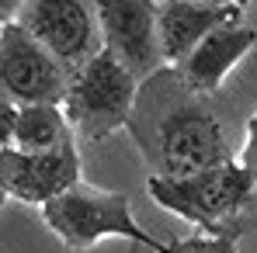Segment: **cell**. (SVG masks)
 Listing matches in <instances>:
<instances>
[{
	"label": "cell",
	"mask_w": 257,
	"mask_h": 253,
	"mask_svg": "<svg viewBox=\"0 0 257 253\" xmlns=\"http://www.w3.org/2000/svg\"><path fill=\"white\" fill-rule=\"evenodd\" d=\"M73 139V128L66 122L63 104H21L18 125H14V146L18 149H52L59 142Z\"/></svg>",
	"instance_id": "11"
},
{
	"label": "cell",
	"mask_w": 257,
	"mask_h": 253,
	"mask_svg": "<svg viewBox=\"0 0 257 253\" xmlns=\"http://www.w3.org/2000/svg\"><path fill=\"white\" fill-rule=\"evenodd\" d=\"M243 21V7L229 0H164L160 4V52L164 66H177L209 32Z\"/></svg>",
	"instance_id": "9"
},
{
	"label": "cell",
	"mask_w": 257,
	"mask_h": 253,
	"mask_svg": "<svg viewBox=\"0 0 257 253\" xmlns=\"http://www.w3.org/2000/svg\"><path fill=\"white\" fill-rule=\"evenodd\" d=\"M229 4H236V7H247V4H250V0H229Z\"/></svg>",
	"instance_id": "16"
},
{
	"label": "cell",
	"mask_w": 257,
	"mask_h": 253,
	"mask_svg": "<svg viewBox=\"0 0 257 253\" xmlns=\"http://www.w3.org/2000/svg\"><path fill=\"white\" fill-rule=\"evenodd\" d=\"M94 18H97L101 45L125 63L139 84L157 70H164L157 0H94Z\"/></svg>",
	"instance_id": "6"
},
{
	"label": "cell",
	"mask_w": 257,
	"mask_h": 253,
	"mask_svg": "<svg viewBox=\"0 0 257 253\" xmlns=\"http://www.w3.org/2000/svg\"><path fill=\"white\" fill-rule=\"evenodd\" d=\"M139 80L122 59H115L104 45L87 59L80 73L70 77L63 111L77 142H101L111 132H122L132 122Z\"/></svg>",
	"instance_id": "4"
},
{
	"label": "cell",
	"mask_w": 257,
	"mask_h": 253,
	"mask_svg": "<svg viewBox=\"0 0 257 253\" xmlns=\"http://www.w3.org/2000/svg\"><path fill=\"white\" fill-rule=\"evenodd\" d=\"M25 4H28V0H0V25L18 21V18H21V11H25Z\"/></svg>",
	"instance_id": "15"
},
{
	"label": "cell",
	"mask_w": 257,
	"mask_h": 253,
	"mask_svg": "<svg viewBox=\"0 0 257 253\" xmlns=\"http://www.w3.org/2000/svg\"><path fill=\"white\" fill-rule=\"evenodd\" d=\"M254 45H257L254 28L243 25V21H233V25H222V28L209 32L202 42L188 52V59L177 63L174 70H177V77L184 80L188 90H195L198 97H205V94H215L222 87V80L233 73V66Z\"/></svg>",
	"instance_id": "10"
},
{
	"label": "cell",
	"mask_w": 257,
	"mask_h": 253,
	"mask_svg": "<svg viewBox=\"0 0 257 253\" xmlns=\"http://www.w3.org/2000/svg\"><path fill=\"white\" fill-rule=\"evenodd\" d=\"M4 201H7V194H4V187H0V208H4Z\"/></svg>",
	"instance_id": "17"
},
{
	"label": "cell",
	"mask_w": 257,
	"mask_h": 253,
	"mask_svg": "<svg viewBox=\"0 0 257 253\" xmlns=\"http://www.w3.org/2000/svg\"><path fill=\"white\" fill-rule=\"evenodd\" d=\"M164 253H236V239H222V236H191V239H167Z\"/></svg>",
	"instance_id": "12"
},
{
	"label": "cell",
	"mask_w": 257,
	"mask_h": 253,
	"mask_svg": "<svg viewBox=\"0 0 257 253\" xmlns=\"http://www.w3.org/2000/svg\"><path fill=\"white\" fill-rule=\"evenodd\" d=\"M80 149L77 135L52 146V149H0V187L7 198H18L25 205H49L73 184H80Z\"/></svg>",
	"instance_id": "7"
},
{
	"label": "cell",
	"mask_w": 257,
	"mask_h": 253,
	"mask_svg": "<svg viewBox=\"0 0 257 253\" xmlns=\"http://www.w3.org/2000/svg\"><path fill=\"white\" fill-rule=\"evenodd\" d=\"M254 177L240 167V160H226L188 177H146V191L160 208L198 225L202 236L222 239H236L243 232V211L254 198Z\"/></svg>",
	"instance_id": "2"
},
{
	"label": "cell",
	"mask_w": 257,
	"mask_h": 253,
	"mask_svg": "<svg viewBox=\"0 0 257 253\" xmlns=\"http://www.w3.org/2000/svg\"><path fill=\"white\" fill-rule=\"evenodd\" d=\"M240 167L254 177L257 184V104L247 118V128H243V149H240Z\"/></svg>",
	"instance_id": "13"
},
{
	"label": "cell",
	"mask_w": 257,
	"mask_h": 253,
	"mask_svg": "<svg viewBox=\"0 0 257 253\" xmlns=\"http://www.w3.org/2000/svg\"><path fill=\"white\" fill-rule=\"evenodd\" d=\"M18 21L59 59L70 77L80 73L101 49L94 7H87L84 0H28Z\"/></svg>",
	"instance_id": "8"
},
{
	"label": "cell",
	"mask_w": 257,
	"mask_h": 253,
	"mask_svg": "<svg viewBox=\"0 0 257 253\" xmlns=\"http://www.w3.org/2000/svg\"><path fill=\"white\" fill-rule=\"evenodd\" d=\"M70 73L21 21L0 25V97L11 104H63Z\"/></svg>",
	"instance_id": "5"
},
{
	"label": "cell",
	"mask_w": 257,
	"mask_h": 253,
	"mask_svg": "<svg viewBox=\"0 0 257 253\" xmlns=\"http://www.w3.org/2000/svg\"><path fill=\"white\" fill-rule=\"evenodd\" d=\"M128 132L157 177H188L233 160L219 118L184 87L174 66L157 70L139 84Z\"/></svg>",
	"instance_id": "1"
},
{
	"label": "cell",
	"mask_w": 257,
	"mask_h": 253,
	"mask_svg": "<svg viewBox=\"0 0 257 253\" xmlns=\"http://www.w3.org/2000/svg\"><path fill=\"white\" fill-rule=\"evenodd\" d=\"M42 218L52 229V236L63 239L66 250H90L108 236H118L128 243L150 246L153 253H164L167 239L150 236L136 215H132V201L122 191H104L94 184H73L70 191H63L59 198H52L49 205H42Z\"/></svg>",
	"instance_id": "3"
},
{
	"label": "cell",
	"mask_w": 257,
	"mask_h": 253,
	"mask_svg": "<svg viewBox=\"0 0 257 253\" xmlns=\"http://www.w3.org/2000/svg\"><path fill=\"white\" fill-rule=\"evenodd\" d=\"M14 125H18V104L0 97V149L14 146Z\"/></svg>",
	"instance_id": "14"
}]
</instances>
